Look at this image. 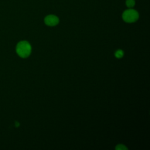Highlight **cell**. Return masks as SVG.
Returning a JSON list of instances; mask_svg holds the SVG:
<instances>
[{
  "label": "cell",
  "instance_id": "obj_4",
  "mask_svg": "<svg viewBox=\"0 0 150 150\" xmlns=\"http://www.w3.org/2000/svg\"><path fill=\"white\" fill-rule=\"evenodd\" d=\"M123 55H124V52L122 50H120V49L117 50L115 53V56L118 59L121 58L123 56Z\"/></svg>",
  "mask_w": 150,
  "mask_h": 150
},
{
  "label": "cell",
  "instance_id": "obj_3",
  "mask_svg": "<svg viewBox=\"0 0 150 150\" xmlns=\"http://www.w3.org/2000/svg\"><path fill=\"white\" fill-rule=\"evenodd\" d=\"M44 21L46 25L50 26H53L58 24L59 20L56 16L53 15H49L45 18Z\"/></svg>",
  "mask_w": 150,
  "mask_h": 150
},
{
  "label": "cell",
  "instance_id": "obj_6",
  "mask_svg": "<svg viewBox=\"0 0 150 150\" xmlns=\"http://www.w3.org/2000/svg\"><path fill=\"white\" fill-rule=\"evenodd\" d=\"M115 149L118 150H125L127 149V148L122 144H118L115 146Z\"/></svg>",
  "mask_w": 150,
  "mask_h": 150
},
{
  "label": "cell",
  "instance_id": "obj_5",
  "mask_svg": "<svg viewBox=\"0 0 150 150\" xmlns=\"http://www.w3.org/2000/svg\"><path fill=\"white\" fill-rule=\"evenodd\" d=\"M126 5L128 8H132L135 5V1L134 0H127L126 1Z\"/></svg>",
  "mask_w": 150,
  "mask_h": 150
},
{
  "label": "cell",
  "instance_id": "obj_2",
  "mask_svg": "<svg viewBox=\"0 0 150 150\" xmlns=\"http://www.w3.org/2000/svg\"><path fill=\"white\" fill-rule=\"evenodd\" d=\"M139 17L138 13L137 11L129 9L125 10L122 13V19L123 20L128 23H132L135 22Z\"/></svg>",
  "mask_w": 150,
  "mask_h": 150
},
{
  "label": "cell",
  "instance_id": "obj_1",
  "mask_svg": "<svg viewBox=\"0 0 150 150\" xmlns=\"http://www.w3.org/2000/svg\"><path fill=\"white\" fill-rule=\"evenodd\" d=\"M31 51V45L26 40L20 41L16 46V52L18 55L22 58L28 57L30 54Z\"/></svg>",
  "mask_w": 150,
  "mask_h": 150
}]
</instances>
